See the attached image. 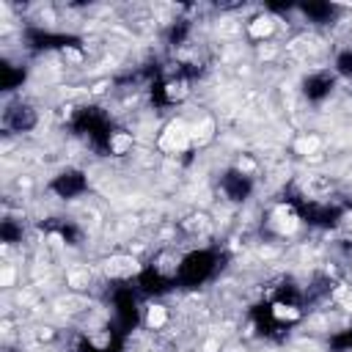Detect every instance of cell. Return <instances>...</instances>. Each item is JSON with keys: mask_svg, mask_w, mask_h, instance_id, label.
<instances>
[{"mask_svg": "<svg viewBox=\"0 0 352 352\" xmlns=\"http://www.w3.org/2000/svg\"><path fill=\"white\" fill-rule=\"evenodd\" d=\"M22 80H25V69H16L11 63L0 66V85H3V91H14Z\"/></svg>", "mask_w": 352, "mask_h": 352, "instance_id": "30bf717a", "label": "cell"}, {"mask_svg": "<svg viewBox=\"0 0 352 352\" xmlns=\"http://www.w3.org/2000/svg\"><path fill=\"white\" fill-rule=\"evenodd\" d=\"M135 272H138V264H135L132 258H126V256H118V258L107 261V275H110V278L126 280V278H132Z\"/></svg>", "mask_w": 352, "mask_h": 352, "instance_id": "9c48e42d", "label": "cell"}, {"mask_svg": "<svg viewBox=\"0 0 352 352\" xmlns=\"http://www.w3.org/2000/svg\"><path fill=\"white\" fill-rule=\"evenodd\" d=\"M336 72H338L341 77H349V80H352V50L338 52V58H336Z\"/></svg>", "mask_w": 352, "mask_h": 352, "instance_id": "2e32d148", "label": "cell"}, {"mask_svg": "<svg viewBox=\"0 0 352 352\" xmlns=\"http://www.w3.org/2000/svg\"><path fill=\"white\" fill-rule=\"evenodd\" d=\"M187 143H190V129H187L182 121L168 124L165 135L160 138V146H162L165 151H184V148H187Z\"/></svg>", "mask_w": 352, "mask_h": 352, "instance_id": "ba28073f", "label": "cell"}, {"mask_svg": "<svg viewBox=\"0 0 352 352\" xmlns=\"http://www.w3.org/2000/svg\"><path fill=\"white\" fill-rule=\"evenodd\" d=\"M272 28H275V19H272V16H256L248 30H250L253 38H264V36L272 33Z\"/></svg>", "mask_w": 352, "mask_h": 352, "instance_id": "9a60e30c", "label": "cell"}, {"mask_svg": "<svg viewBox=\"0 0 352 352\" xmlns=\"http://www.w3.org/2000/svg\"><path fill=\"white\" fill-rule=\"evenodd\" d=\"M36 124H38V113L28 102H14L3 113V126L8 132H30Z\"/></svg>", "mask_w": 352, "mask_h": 352, "instance_id": "7a4b0ae2", "label": "cell"}, {"mask_svg": "<svg viewBox=\"0 0 352 352\" xmlns=\"http://www.w3.org/2000/svg\"><path fill=\"white\" fill-rule=\"evenodd\" d=\"M104 148H107L110 154H126V151L132 148V135H126V132H121V129H113Z\"/></svg>", "mask_w": 352, "mask_h": 352, "instance_id": "8fae6325", "label": "cell"}, {"mask_svg": "<svg viewBox=\"0 0 352 352\" xmlns=\"http://www.w3.org/2000/svg\"><path fill=\"white\" fill-rule=\"evenodd\" d=\"M217 270V253L214 250H192L187 256H182V264H179V283L184 286H198L204 283L212 272Z\"/></svg>", "mask_w": 352, "mask_h": 352, "instance_id": "6da1fadb", "label": "cell"}, {"mask_svg": "<svg viewBox=\"0 0 352 352\" xmlns=\"http://www.w3.org/2000/svg\"><path fill=\"white\" fill-rule=\"evenodd\" d=\"M333 85H336L333 74H327V72H316V74L305 77V82H302V94H305L311 102H322V99L330 96Z\"/></svg>", "mask_w": 352, "mask_h": 352, "instance_id": "52a82bcc", "label": "cell"}, {"mask_svg": "<svg viewBox=\"0 0 352 352\" xmlns=\"http://www.w3.org/2000/svg\"><path fill=\"white\" fill-rule=\"evenodd\" d=\"M220 190H223V195H226L228 201L242 204V201L253 192V182H250V176L242 173L239 168H231V170L223 173V179H220Z\"/></svg>", "mask_w": 352, "mask_h": 352, "instance_id": "5b68a950", "label": "cell"}, {"mask_svg": "<svg viewBox=\"0 0 352 352\" xmlns=\"http://www.w3.org/2000/svg\"><path fill=\"white\" fill-rule=\"evenodd\" d=\"M0 239H3L6 245H16V242H22V226H19L16 220L6 217V220L0 223Z\"/></svg>", "mask_w": 352, "mask_h": 352, "instance_id": "7c38bea8", "label": "cell"}, {"mask_svg": "<svg viewBox=\"0 0 352 352\" xmlns=\"http://www.w3.org/2000/svg\"><path fill=\"white\" fill-rule=\"evenodd\" d=\"M50 190H52L58 198L66 201V198H77V195H82V192L88 190V182H85V173H82V170L69 168V170H60V173L52 179Z\"/></svg>", "mask_w": 352, "mask_h": 352, "instance_id": "277c9868", "label": "cell"}, {"mask_svg": "<svg viewBox=\"0 0 352 352\" xmlns=\"http://www.w3.org/2000/svg\"><path fill=\"white\" fill-rule=\"evenodd\" d=\"M143 322H146V327H151V330H160V327L168 322V311H165L162 305H151V308H146V316H143Z\"/></svg>", "mask_w": 352, "mask_h": 352, "instance_id": "5bb4252c", "label": "cell"}, {"mask_svg": "<svg viewBox=\"0 0 352 352\" xmlns=\"http://www.w3.org/2000/svg\"><path fill=\"white\" fill-rule=\"evenodd\" d=\"M187 94H190V77L187 74H170L162 82H157V102L165 107L184 102Z\"/></svg>", "mask_w": 352, "mask_h": 352, "instance_id": "3957f363", "label": "cell"}, {"mask_svg": "<svg viewBox=\"0 0 352 352\" xmlns=\"http://www.w3.org/2000/svg\"><path fill=\"white\" fill-rule=\"evenodd\" d=\"M113 311H116V319L124 324V327H132L138 322V300L132 294V289H118L116 297H113Z\"/></svg>", "mask_w": 352, "mask_h": 352, "instance_id": "8992f818", "label": "cell"}, {"mask_svg": "<svg viewBox=\"0 0 352 352\" xmlns=\"http://www.w3.org/2000/svg\"><path fill=\"white\" fill-rule=\"evenodd\" d=\"M333 6H327V3H308V6H302V14L308 16V19H314V22H324L327 16H333Z\"/></svg>", "mask_w": 352, "mask_h": 352, "instance_id": "4fadbf2b", "label": "cell"}]
</instances>
